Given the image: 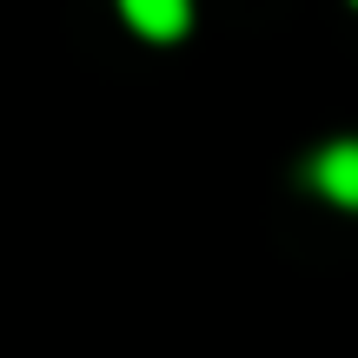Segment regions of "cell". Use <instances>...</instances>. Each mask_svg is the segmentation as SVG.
<instances>
[{
  "mask_svg": "<svg viewBox=\"0 0 358 358\" xmlns=\"http://www.w3.org/2000/svg\"><path fill=\"white\" fill-rule=\"evenodd\" d=\"M120 13L133 20V34L146 40H179L192 20V0H120Z\"/></svg>",
  "mask_w": 358,
  "mask_h": 358,
  "instance_id": "obj_2",
  "label": "cell"
},
{
  "mask_svg": "<svg viewBox=\"0 0 358 358\" xmlns=\"http://www.w3.org/2000/svg\"><path fill=\"white\" fill-rule=\"evenodd\" d=\"M312 192H325L332 206H352L358 213V140H332L312 159Z\"/></svg>",
  "mask_w": 358,
  "mask_h": 358,
  "instance_id": "obj_1",
  "label": "cell"
}]
</instances>
